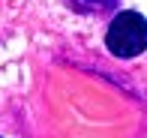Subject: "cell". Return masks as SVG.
<instances>
[{
    "mask_svg": "<svg viewBox=\"0 0 147 138\" xmlns=\"http://www.w3.org/2000/svg\"><path fill=\"white\" fill-rule=\"evenodd\" d=\"M105 45L117 57L141 54L147 48V18L138 15V12H120L111 21L108 33H105Z\"/></svg>",
    "mask_w": 147,
    "mask_h": 138,
    "instance_id": "obj_1",
    "label": "cell"
},
{
    "mask_svg": "<svg viewBox=\"0 0 147 138\" xmlns=\"http://www.w3.org/2000/svg\"><path fill=\"white\" fill-rule=\"evenodd\" d=\"M84 6H90V9H108V6H114L117 0H81Z\"/></svg>",
    "mask_w": 147,
    "mask_h": 138,
    "instance_id": "obj_2",
    "label": "cell"
}]
</instances>
